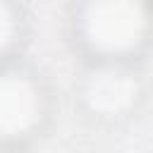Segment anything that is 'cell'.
<instances>
[{
  "mask_svg": "<svg viewBox=\"0 0 153 153\" xmlns=\"http://www.w3.org/2000/svg\"><path fill=\"white\" fill-rule=\"evenodd\" d=\"M74 36L98 62H134L153 36V12L139 2H88L76 10Z\"/></svg>",
  "mask_w": 153,
  "mask_h": 153,
  "instance_id": "6da1fadb",
  "label": "cell"
},
{
  "mask_svg": "<svg viewBox=\"0 0 153 153\" xmlns=\"http://www.w3.org/2000/svg\"><path fill=\"white\" fill-rule=\"evenodd\" d=\"M48 91L24 65H0V143L19 146L33 139L48 120Z\"/></svg>",
  "mask_w": 153,
  "mask_h": 153,
  "instance_id": "7a4b0ae2",
  "label": "cell"
},
{
  "mask_svg": "<svg viewBox=\"0 0 153 153\" xmlns=\"http://www.w3.org/2000/svg\"><path fill=\"white\" fill-rule=\"evenodd\" d=\"M141 96L143 84L134 62L93 60L79 81V100L84 110L98 120H120L131 115Z\"/></svg>",
  "mask_w": 153,
  "mask_h": 153,
  "instance_id": "3957f363",
  "label": "cell"
},
{
  "mask_svg": "<svg viewBox=\"0 0 153 153\" xmlns=\"http://www.w3.org/2000/svg\"><path fill=\"white\" fill-rule=\"evenodd\" d=\"M19 41H22V12L14 5L0 2V65L12 62Z\"/></svg>",
  "mask_w": 153,
  "mask_h": 153,
  "instance_id": "277c9868",
  "label": "cell"
},
{
  "mask_svg": "<svg viewBox=\"0 0 153 153\" xmlns=\"http://www.w3.org/2000/svg\"><path fill=\"white\" fill-rule=\"evenodd\" d=\"M0 153H14V148H12V146H5V143H0Z\"/></svg>",
  "mask_w": 153,
  "mask_h": 153,
  "instance_id": "5b68a950",
  "label": "cell"
}]
</instances>
